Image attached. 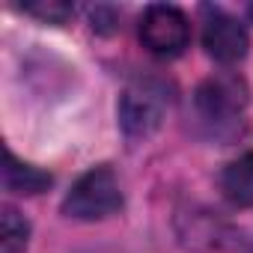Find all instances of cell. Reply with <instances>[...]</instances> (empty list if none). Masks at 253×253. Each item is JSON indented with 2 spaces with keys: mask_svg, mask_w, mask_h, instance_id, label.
<instances>
[{
  "mask_svg": "<svg viewBox=\"0 0 253 253\" xmlns=\"http://www.w3.org/2000/svg\"><path fill=\"white\" fill-rule=\"evenodd\" d=\"M0 244H3V253H24L27 250V241H30V223L27 217L12 209V206H3L0 211Z\"/></svg>",
  "mask_w": 253,
  "mask_h": 253,
  "instance_id": "8",
  "label": "cell"
},
{
  "mask_svg": "<svg viewBox=\"0 0 253 253\" xmlns=\"http://www.w3.org/2000/svg\"><path fill=\"white\" fill-rule=\"evenodd\" d=\"M247 15H250V18H253V6H247Z\"/></svg>",
  "mask_w": 253,
  "mask_h": 253,
  "instance_id": "10",
  "label": "cell"
},
{
  "mask_svg": "<svg viewBox=\"0 0 253 253\" xmlns=\"http://www.w3.org/2000/svg\"><path fill=\"white\" fill-rule=\"evenodd\" d=\"M203 15H206L203 18V48L209 51V57L223 66L241 63L250 48V36H247L244 24L235 15L214 9V6H206Z\"/></svg>",
  "mask_w": 253,
  "mask_h": 253,
  "instance_id": "5",
  "label": "cell"
},
{
  "mask_svg": "<svg viewBox=\"0 0 253 253\" xmlns=\"http://www.w3.org/2000/svg\"><path fill=\"white\" fill-rule=\"evenodd\" d=\"M167 107H170V98H167V89L158 81H134L131 86H125V92L119 98L122 134L128 140L152 137L161 128Z\"/></svg>",
  "mask_w": 253,
  "mask_h": 253,
  "instance_id": "3",
  "label": "cell"
},
{
  "mask_svg": "<svg viewBox=\"0 0 253 253\" xmlns=\"http://www.w3.org/2000/svg\"><path fill=\"white\" fill-rule=\"evenodd\" d=\"M220 191H223L226 200H232L238 206L253 203V152H244L241 158H235L232 164L223 167Z\"/></svg>",
  "mask_w": 253,
  "mask_h": 253,
  "instance_id": "6",
  "label": "cell"
},
{
  "mask_svg": "<svg viewBox=\"0 0 253 253\" xmlns=\"http://www.w3.org/2000/svg\"><path fill=\"white\" fill-rule=\"evenodd\" d=\"M122 209L119 179L110 167L86 170L63 200V214L75 220H101Z\"/></svg>",
  "mask_w": 253,
  "mask_h": 253,
  "instance_id": "2",
  "label": "cell"
},
{
  "mask_svg": "<svg viewBox=\"0 0 253 253\" xmlns=\"http://www.w3.org/2000/svg\"><path fill=\"white\" fill-rule=\"evenodd\" d=\"M140 42L155 57H179L191 42L188 15L170 3L149 6L140 18Z\"/></svg>",
  "mask_w": 253,
  "mask_h": 253,
  "instance_id": "4",
  "label": "cell"
},
{
  "mask_svg": "<svg viewBox=\"0 0 253 253\" xmlns=\"http://www.w3.org/2000/svg\"><path fill=\"white\" fill-rule=\"evenodd\" d=\"M244 107H247V89L232 75H217V78L203 81L194 95L197 119L214 137H229L238 131Z\"/></svg>",
  "mask_w": 253,
  "mask_h": 253,
  "instance_id": "1",
  "label": "cell"
},
{
  "mask_svg": "<svg viewBox=\"0 0 253 253\" xmlns=\"http://www.w3.org/2000/svg\"><path fill=\"white\" fill-rule=\"evenodd\" d=\"M24 12L48 21V24H63L69 15H72V6L69 3H57V0H51V3H27Z\"/></svg>",
  "mask_w": 253,
  "mask_h": 253,
  "instance_id": "9",
  "label": "cell"
},
{
  "mask_svg": "<svg viewBox=\"0 0 253 253\" xmlns=\"http://www.w3.org/2000/svg\"><path fill=\"white\" fill-rule=\"evenodd\" d=\"M51 182H54L51 173H45V170H39L33 164H24L12 152H6V167H3L6 191H12V194H42Z\"/></svg>",
  "mask_w": 253,
  "mask_h": 253,
  "instance_id": "7",
  "label": "cell"
}]
</instances>
